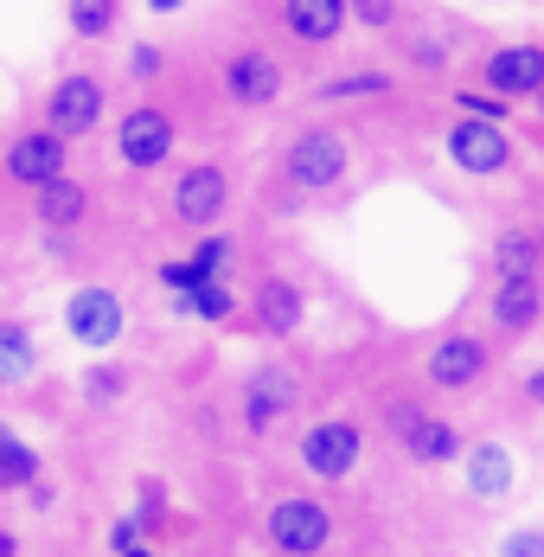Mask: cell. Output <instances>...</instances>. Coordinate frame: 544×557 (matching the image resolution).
Returning <instances> with one entry per match:
<instances>
[{
  "mask_svg": "<svg viewBox=\"0 0 544 557\" xmlns=\"http://www.w3.org/2000/svg\"><path fill=\"white\" fill-rule=\"evenodd\" d=\"M353 186H359V135L346 115H301L270 148V168H263V199L275 219L333 206Z\"/></svg>",
  "mask_w": 544,
  "mask_h": 557,
  "instance_id": "6da1fadb",
  "label": "cell"
},
{
  "mask_svg": "<svg viewBox=\"0 0 544 557\" xmlns=\"http://www.w3.org/2000/svg\"><path fill=\"white\" fill-rule=\"evenodd\" d=\"M379 430L410 468H455V461L468 455V443H474V436L461 430V417H448L423 385L379 391Z\"/></svg>",
  "mask_w": 544,
  "mask_h": 557,
  "instance_id": "7a4b0ae2",
  "label": "cell"
},
{
  "mask_svg": "<svg viewBox=\"0 0 544 557\" xmlns=\"http://www.w3.org/2000/svg\"><path fill=\"white\" fill-rule=\"evenodd\" d=\"M295 84V58L275 46L270 33H237L212 52V90L224 110L237 115H263L288 97Z\"/></svg>",
  "mask_w": 544,
  "mask_h": 557,
  "instance_id": "3957f363",
  "label": "cell"
},
{
  "mask_svg": "<svg viewBox=\"0 0 544 557\" xmlns=\"http://www.w3.org/2000/svg\"><path fill=\"white\" fill-rule=\"evenodd\" d=\"M499 379V339L487 327H442L423 352V391L435 404H474Z\"/></svg>",
  "mask_w": 544,
  "mask_h": 557,
  "instance_id": "277c9868",
  "label": "cell"
},
{
  "mask_svg": "<svg viewBox=\"0 0 544 557\" xmlns=\"http://www.w3.org/2000/svg\"><path fill=\"white\" fill-rule=\"evenodd\" d=\"M257 33H270L295 64H326L353 39V0H257Z\"/></svg>",
  "mask_w": 544,
  "mask_h": 557,
  "instance_id": "5b68a950",
  "label": "cell"
},
{
  "mask_svg": "<svg viewBox=\"0 0 544 557\" xmlns=\"http://www.w3.org/2000/svg\"><path fill=\"white\" fill-rule=\"evenodd\" d=\"M301 397H308V372L295 359H263L250 366L237 391H231V417H237V436L244 443H270L275 430H288L301 417Z\"/></svg>",
  "mask_w": 544,
  "mask_h": 557,
  "instance_id": "8992f818",
  "label": "cell"
},
{
  "mask_svg": "<svg viewBox=\"0 0 544 557\" xmlns=\"http://www.w3.org/2000/svg\"><path fill=\"white\" fill-rule=\"evenodd\" d=\"M231 206H237V168L218 161V154H206V161L173 168L161 219H166V231H180V237H206V231H218V224L231 219Z\"/></svg>",
  "mask_w": 544,
  "mask_h": 557,
  "instance_id": "52a82bcc",
  "label": "cell"
},
{
  "mask_svg": "<svg viewBox=\"0 0 544 557\" xmlns=\"http://www.w3.org/2000/svg\"><path fill=\"white\" fill-rule=\"evenodd\" d=\"M442 161L461 180H487V186L526 180V148L512 141V128L506 122H481V115L448 110V122H442Z\"/></svg>",
  "mask_w": 544,
  "mask_h": 557,
  "instance_id": "ba28073f",
  "label": "cell"
},
{
  "mask_svg": "<svg viewBox=\"0 0 544 557\" xmlns=\"http://www.w3.org/2000/svg\"><path fill=\"white\" fill-rule=\"evenodd\" d=\"M366 448H372V430L359 423V417H314V423H301V436H295V468L314 481V487H346L359 468H366Z\"/></svg>",
  "mask_w": 544,
  "mask_h": 557,
  "instance_id": "9c48e42d",
  "label": "cell"
},
{
  "mask_svg": "<svg viewBox=\"0 0 544 557\" xmlns=\"http://www.w3.org/2000/svg\"><path fill=\"white\" fill-rule=\"evenodd\" d=\"M109 141H115V161L128 173H166L180 154V110L161 97H135L109 122Z\"/></svg>",
  "mask_w": 544,
  "mask_h": 557,
  "instance_id": "30bf717a",
  "label": "cell"
},
{
  "mask_svg": "<svg viewBox=\"0 0 544 557\" xmlns=\"http://www.w3.org/2000/svg\"><path fill=\"white\" fill-rule=\"evenodd\" d=\"M461 77L493 90V97H506L512 110H539L544 103V39H487Z\"/></svg>",
  "mask_w": 544,
  "mask_h": 557,
  "instance_id": "8fae6325",
  "label": "cell"
},
{
  "mask_svg": "<svg viewBox=\"0 0 544 557\" xmlns=\"http://www.w3.org/2000/svg\"><path fill=\"white\" fill-rule=\"evenodd\" d=\"M339 519L321 494H275L263 506V552L275 557H333Z\"/></svg>",
  "mask_w": 544,
  "mask_h": 557,
  "instance_id": "7c38bea8",
  "label": "cell"
},
{
  "mask_svg": "<svg viewBox=\"0 0 544 557\" xmlns=\"http://www.w3.org/2000/svg\"><path fill=\"white\" fill-rule=\"evenodd\" d=\"M410 90V77L391 64V58H353V64H333L308 84V110L333 115V110H379V103H397Z\"/></svg>",
  "mask_w": 544,
  "mask_h": 557,
  "instance_id": "4fadbf2b",
  "label": "cell"
},
{
  "mask_svg": "<svg viewBox=\"0 0 544 557\" xmlns=\"http://www.w3.org/2000/svg\"><path fill=\"white\" fill-rule=\"evenodd\" d=\"M39 122H46L52 135H64V141H90L109 122V71H97V64L58 71L52 90H46V103H39Z\"/></svg>",
  "mask_w": 544,
  "mask_h": 557,
  "instance_id": "5bb4252c",
  "label": "cell"
},
{
  "mask_svg": "<svg viewBox=\"0 0 544 557\" xmlns=\"http://www.w3.org/2000/svg\"><path fill=\"white\" fill-rule=\"evenodd\" d=\"M58 321H64V339H71V346L109 352L115 339L128 334V301H122V288H109V282H77V288L64 295Z\"/></svg>",
  "mask_w": 544,
  "mask_h": 557,
  "instance_id": "9a60e30c",
  "label": "cell"
},
{
  "mask_svg": "<svg viewBox=\"0 0 544 557\" xmlns=\"http://www.w3.org/2000/svg\"><path fill=\"white\" fill-rule=\"evenodd\" d=\"M244 327L257 339H295L308 327V282H295L288 270H263L250 276V295H244Z\"/></svg>",
  "mask_w": 544,
  "mask_h": 557,
  "instance_id": "2e32d148",
  "label": "cell"
},
{
  "mask_svg": "<svg viewBox=\"0 0 544 557\" xmlns=\"http://www.w3.org/2000/svg\"><path fill=\"white\" fill-rule=\"evenodd\" d=\"M455 474H461L468 506H506L519 487H526V468H519V455H512L506 436H474L468 455L455 461Z\"/></svg>",
  "mask_w": 544,
  "mask_h": 557,
  "instance_id": "e0dca14e",
  "label": "cell"
},
{
  "mask_svg": "<svg viewBox=\"0 0 544 557\" xmlns=\"http://www.w3.org/2000/svg\"><path fill=\"white\" fill-rule=\"evenodd\" d=\"M481 327H487L499 346H526V339L544 327V276H499V282H487Z\"/></svg>",
  "mask_w": 544,
  "mask_h": 557,
  "instance_id": "ac0fdd59",
  "label": "cell"
},
{
  "mask_svg": "<svg viewBox=\"0 0 544 557\" xmlns=\"http://www.w3.org/2000/svg\"><path fill=\"white\" fill-rule=\"evenodd\" d=\"M71 148H77V141L52 135L46 122H39V128H20V135L0 148V173H7L20 193H39V186H52V180L71 173Z\"/></svg>",
  "mask_w": 544,
  "mask_h": 557,
  "instance_id": "d6986e66",
  "label": "cell"
},
{
  "mask_svg": "<svg viewBox=\"0 0 544 557\" xmlns=\"http://www.w3.org/2000/svg\"><path fill=\"white\" fill-rule=\"evenodd\" d=\"M90 212H97V186L77 180V173H64V180H52V186L33 193V224L52 231V237H84Z\"/></svg>",
  "mask_w": 544,
  "mask_h": 557,
  "instance_id": "ffe728a7",
  "label": "cell"
},
{
  "mask_svg": "<svg viewBox=\"0 0 544 557\" xmlns=\"http://www.w3.org/2000/svg\"><path fill=\"white\" fill-rule=\"evenodd\" d=\"M46 372V346L26 314H0V391H26Z\"/></svg>",
  "mask_w": 544,
  "mask_h": 557,
  "instance_id": "44dd1931",
  "label": "cell"
},
{
  "mask_svg": "<svg viewBox=\"0 0 544 557\" xmlns=\"http://www.w3.org/2000/svg\"><path fill=\"white\" fill-rule=\"evenodd\" d=\"M487 276H544V250H539V224L512 219L487 237Z\"/></svg>",
  "mask_w": 544,
  "mask_h": 557,
  "instance_id": "7402d4cb",
  "label": "cell"
},
{
  "mask_svg": "<svg viewBox=\"0 0 544 557\" xmlns=\"http://www.w3.org/2000/svg\"><path fill=\"white\" fill-rule=\"evenodd\" d=\"M141 385V366H128V359H90L84 372H77V404L84 410H115V404H128Z\"/></svg>",
  "mask_w": 544,
  "mask_h": 557,
  "instance_id": "603a6c76",
  "label": "cell"
},
{
  "mask_svg": "<svg viewBox=\"0 0 544 557\" xmlns=\"http://www.w3.org/2000/svg\"><path fill=\"white\" fill-rule=\"evenodd\" d=\"M166 308H173L180 321H199V327H231V321L244 314L237 282H199V288H186V295H166Z\"/></svg>",
  "mask_w": 544,
  "mask_h": 557,
  "instance_id": "cb8c5ba5",
  "label": "cell"
},
{
  "mask_svg": "<svg viewBox=\"0 0 544 557\" xmlns=\"http://www.w3.org/2000/svg\"><path fill=\"white\" fill-rule=\"evenodd\" d=\"M423 0H353V33H366L379 52H391L404 39V26L417 20Z\"/></svg>",
  "mask_w": 544,
  "mask_h": 557,
  "instance_id": "d4e9b609",
  "label": "cell"
},
{
  "mask_svg": "<svg viewBox=\"0 0 544 557\" xmlns=\"http://www.w3.org/2000/svg\"><path fill=\"white\" fill-rule=\"evenodd\" d=\"M46 474V461H39V448L26 443L7 417H0V494H26L33 481Z\"/></svg>",
  "mask_w": 544,
  "mask_h": 557,
  "instance_id": "484cf974",
  "label": "cell"
},
{
  "mask_svg": "<svg viewBox=\"0 0 544 557\" xmlns=\"http://www.w3.org/2000/svg\"><path fill=\"white\" fill-rule=\"evenodd\" d=\"M64 26L77 46H103L122 26V0H64Z\"/></svg>",
  "mask_w": 544,
  "mask_h": 557,
  "instance_id": "4316f807",
  "label": "cell"
},
{
  "mask_svg": "<svg viewBox=\"0 0 544 557\" xmlns=\"http://www.w3.org/2000/svg\"><path fill=\"white\" fill-rule=\"evenodd\" d=\"M128 512H135V519L148 525V539L161 545L166 532H173V487H166L161 474H141V481H135V500H128Z\"/></svg>",
  "mask_w": 544,
  "mask_h": 557,
  "instance_id": "83f0119b",
  "label": "cell"
},
{
  "mask_svg": "<svg viewBox=\"0 0 544 557\" xmlns=\"http://www.w3.org/2000/svg\"><path fill=\"white\" fill-rule=\"evenodd\" d=\"M166 71H173V58H166V46L161 39H135L128 52H122V77L148 97V90H161L166 84Z\"/></svg>",
  "mask_w": 544,
  "mask_h": 557,
  "instance_id": "f1b7e54d",
  "label": "cell"
},
{
  "mask_svg": "<svg viewBox=\"0 0 544 557\" xmlns=\"http://www.w3.org/2000/svg\"><path fill=\"white\" fill-rule=\"evenodd\" d=\"M442 103L455 115H481V122H512V103L506 97H493V90H481V84H448L442 90Z\"/></svg>",
  "mask_w": 544,
  "mask_h": 557,
  "instance_id": "f546056e",
  "label": "cell"
},
{
  "mask_svg": "<svg viewBox=\"0 0 544 557\" xmlns=\"http://www.w3.org/2000/svg\"><path fill=\"white\" fill-rule=\"evenodd\" d=\"M493 557H544V519L506 525V532L493 539Z\"/></svg>",
  "mask_w": 544,
  "mask_h": 557,
  "instance_id": "4dcf8cb0",
  "label": "cell"
},
{
  "mask_svg": "<svg viewBox=\"0 0 544 557\" xmlns=\"http://www.w3.org/2000/svg\"><path fill=\"white\" fill-rule=\"evenodd\" d=\"M103 545H109V557H128V552H141V545H154V539H148V525H141L135 512H115L109 532H103Z\"/></svg>",
  "mask_w": 544,
  "mask_h": 557,
  "instance_id": "1f68e13d",
  "label": "cell"
},
{
  "mask_svg": "<svg viewBox=\"0 0 544 557\" xmlns=\"http://www.w3.org/2000/svg\"><path fill=\"white\" fill-rule=\"evenodd\" d=\"M512 404H519L526 417H544V359L519 372V385H512Z\"/></svg>",
  "mask_w": 544,
  "mask_h": 557,
  "instance_id": "d6a6232c",
  "label": "cell"
},
{
  "mask_svg": "<svg viewBox=\"0 0 544 557\" xmlns=\"http://www.w3.org/2000/svg\"><path fill=\"white\" fill-rule=\"evenodd\" d=\"M20 500H26V512H33V519H39V512H52V506H58V481H52V474H39Z\"/></svg>",
  "mask_w": 544,
  "mask_h": 557,
  "instance_id": "836d02e7",
  "label": "cell"
},
{
  "mask_svg": "<svg viewBox=\"0 0 544 557\" xmlns=\"http://www.w3.org/2000/svg\"><path fill=\"white\" fill-rule=\"evenodd\" d=\"M141 7H148L154 20H173V13H186V0H141Z\"/></svg>",
  "mask_w": 544,
  "mask_h": 557,
  "instance_id": "e575fe53",
  "label": "cell"
},
{
  "mask_svg": "<svg viewBox=\"0 0 544 557\" xmlns=\"http://www.w3.org/2000/svg\"><path fill=\"white\" fill-rule=\"evenodd\" d=\"M0 557H26V545H20V532H13V525H0Z\"/></svg>",
  "mask_w": 544,
  "mask_h": 557,
  "instance_id": "d590c367",
  "label": "cell"
},
{
  "mask_svg": "<svg viewBox=\"0 0 544 557\" xmlns=\"http://www.w3.org/2000/svg\"><path fill=\"white\" fill-rule=\"evenodd\" d=\"M128 557H161V545H141V552H128Z\"/></svg>",
  "mask_w": 544,
  "mask_h": 557,
  "instance_id": "8d00e7d4",
  "label": "cell"
},
{
  "mask_svg": "<svg viewBox=\"0 0 544 557\" xmlns=\"http://www.w3.org/2000/svg\"><path fill=\"white\" fill-rule=\"evenodd\" d=\"M539 250H544V212H539Z\"/></svg>",
  "mask_w": 544,
  "mask_h": 557,
  "instance_id": "74e56055",
  "label": "cell"
},
{
  "mask_svg": "<svg viewBox=\"0 0 544 557\" xmlns=\"http://www.w3.org/2000/svg\"><path fill=\"white\" fill-rule=\"evenodd\" d=\"M0 282H7V263H0Z\"/></svg>",
  "mask_w": 544,
  "mask_h": 557,
  "instance_id": "f35d334b",
  "label": "cell"
},
{
  "mask_svg": "<svg viewBox=\"0 0 544 557\" xmlns=\"http://www.w3.org/2000/svg\"><path fill=\"white\" fill-rule=\"evenodd\" d=\"M270 557H275V552H270Z\"/></svg>",
  "mask_w": 544,
  "mask_h": 557,
  "instance_id": "ab89813d",
  "label": "cell"
}]
</instances>
